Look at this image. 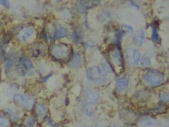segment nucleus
Segmentation results:
<instances>
[{"label":"nucleus","instance_id":"393cba45","mask_svg":"<svg viewBox=\"0 0 169 127\" xmlns=\"http://www.w3.org/2000/svg\"><path fill=\"white\" fill-rule=\"evenodd\" d=\"M102 69V74L103 73L107 74V73H109L111 72V69H110V68H109V67L106 64H102V69Z\"/></svg>","mask_w":169,"mask_h":127},{"label":"nucleus","instance_id":"5701e85b","mask_svg":"<svg viewBox=\"0 0 169 127\" xmlns=\"http://www.w3.org/2000/svg\"><path fill=\"white\" fill-rule=\"evenodd\" d=\"M5 111H6V112L9 114V115L10 116V117H11L13 120L17 121V120L18 119V115H17V113H16L13 110H12V109H5Z\"/></svg>","mask_w":169,"mask_h":127},{"label":"nucleus","instance_id":"f257e3e1","mask_svg":"<svg viewBox=\"0 0 169 127\" xmlns=\"http://www.w3.org/2000/svg\"><path fill=\"white\" fill-rule=\"evenodd\" d=\"M143 79L151 86L156 87L163 84L165 80V76L159 71L149 70L144 74Z\"/></svg>","mask_w":169,"mask_h":127},{"label":"nucleus","instance_id":"a878e982","mask_svg":"<svg viewBox=\"0 0 169 127\" xmlns=\"http://www.w3.org/2000/svg\"><path fill=\"white\" fill-rule=\"evenodd\" d=\"M122 29H123L124 32H126L128 33H132L133 31V28H132L131 26H127V25H123Z\"/></svg>","mask_w":169,"mask_h":127},{"label":"nucleus","instance_id":"b1692460","mask_svg":"<svg viewBox=\"0 0 169 127\" xmlns=\"http://www.w3.org/2000/svg\"><path fill=\"white\" fill-rule=\"evenodd\" d=\"M8 125H9V121L0 116V127H8Z\"/></svg>","mask_w":169,"mask_h":127},{"label":"nucleus","instance_id":"9d476101","mask_svg":"<svg viewBox=\"0 0 169 127\" xmlns=\"http://www.w3.org/2000/svg\"><path fill=\"white\" fill-rule=\"evenodd\" d=\"M140 124L142 127H156L158 122L153 118L144 117L140 121Z\"/></svg>","mask_w":169,"mask_h":127},{"label":"nucleus","instance_id":"bb28decb","mask_svg":"<svg viewBox=\"0 0 169 127\" xmlns=\"http://www.w3.org/2000/svg\"><path fill=\"white\" fill-rule=\"evenodd\" d=\"M11 62H10V61H8V62H6V64H5V69H6V72L8 73V70H9L10 66H11Z\"/></svg>","mask_w":169,"mask_h":127},{"label":"nucleus","instance_id":"1a4fd4ad","mask_svg":"<svg viewBox=\"0 0 169 127\" xmlns=\"http://www.w3.org/2000/svg\"><path fill=\"white\" fill-rule=\"evenodd\" d=\"M112 57H113V61H114V62L116 63V65L119 66V67H121V66L123 65V63H124L123 58L119 50L116 49V50H113Z\"/></svg>","mask_w":169,"mask_h":127},{"label":"nucleus","instance_id":"6e6552de","mask_svg":"<svg viewBox=\"0 0 169 127\" xmlns=\"http://www.w3.org/2000/svg\"><path fill=\"white\" fill-rule=\"evenodd\" d=\"M144 41V32L142 29H139L133 37V42L137 46H141Z\"/></svg>","mask_w":169,"mask_h":127},{"label":"nucleus","instance_id":"aec40b11","mask_svg":"<svg viewBox=\"0 0 169 127\" xmlns=\"http://www.w3.org/2000/svg\"><path fill=\"white\" fill-rule=\"evenodd\" d=\"M34 123H35V121H34V118L33 117H27L24 121V125L26 127H32L34 126Z\"/></svg>","mask_w":169,"mask_h":127},{"label":"nucleus","instance_id":"9b49d317","mask_svg":"<svg viewBox=\"0 0 169 127\" xmlns=\"http://www.w3.org/2000/svg\"><path fill=\"white\" fill-rule=\"evenodd\" d=\"M33 30L31 28H26L22 30L19 34V39L20 41H26L32 35Z\"/></svg>","mask_w":169,"mask_h":127},{"label":"nucleus","instance_id":"423d86ee","mask_svg":"<svg viewBox=\"0 0 169 127\" xmlns=\"http://www.w3.org/2000/svg\"><path fill=\"white\" fill-rule=\"evenodd\" d=\"M52 55L56 58H63L67 55V51L62 46L55 45L52 50Z\"/></svg>","mask_w":169,"mask_h":127},{"label":"nucleus","instance_id":"2eb2a0df","mask_svg":"<svg viewBox=\"0 0 169 127\" xmlns=\"http://www.w3.org/2000/svg\"><path fill=\"white\" fill-rule=\"evenodd\" d=\"M81 110H82L83 112L85 114H86V115L88 116L94 115L93 109H92L91 107H90L88 105H86V104H83V105H81Z\"/></svg>","mask_w":169,"mask_h":127},{"label":"nucleus","instance_id":"f03ea898","mask_svg":"<svg viewBox=\"0 0 169 127\" xmlns=\"http://www.w3.org/2000/svg\"><path fill=\"white\" fill-rule=\"evenodd\" d=\"M13 99L17 105L26 110H30L34 104V99L31 96L15 94Z\"/></svg>","mask_w":169,"mask_h":127},{"label":"nucleus","instance_id":"ddd939ff","mask_svg":"<svg viewBox=\"0 0 169 127\" xmlns=\"http://www.w3.org/2000/svg\"><path fill=\"white\" fill-rule=\"evenodd\" d=\"M67 32H66L65 29L63 28L60 25H57L56 29H55V35L57 39H60V38L65 37Z\"/></svg>","mask_w":169,"mask_h":127},{"label":"nucleus","instance_id":"7ed1b4c3","mask_svg":"<svg viewBox=\"0 0 169 127\" xmlns=\"http://www.w3.org/2000/svg\"><path fill=\"white\" fill-rule=\"evenodd\" d=\"M33 70L32 63L27 57H23L20 59V64L18 67V72L20 75H25L31 73Z\"/></svg>","mask_w":169,"mask_h":127},{"label":"nucleus","instance_id":"dca6fc26","mask_svg":"<svg viewBox=\"0 0 169 127\" xmlns=\"http://www.w3.org/2000/svg\"><path fill=\"white\" fill-rule=\"evenodd\" d=\"M35 111L36 114H37L39 117L44 116L45 114H46V109L43 105H37L35 108Z\"/></svg>","mask_w":169,"mask_h":127},{"label":"nucleus","instance_id":"20e7f679","mask_svg":"<svg viewBox=\"0 0 169 127\" xmlns=\"http://www.w3.org/2000/svg\"><path fill=\"white\" fill-rule=\"evenodd\" d=\"M102 69L97 66H92L88 68L86 71L87 79L92 81H98L102 79Z\"/></svg>","mask_w":169,"mask_h":127},{"label":"nucleus","instance_id":"412c9836","mask_svg":"<svg viewBox=\"0 0 169 127\" xmlns=\"http://www.w3.org/2000/svg\"><path fill=\"white\" fill-rule=\"evenodd\" d=\"M151 111L153 114H163L166 111V108H165L164 106H159V107H156V109H152Z\"/></svg>","mask_w":169,"mask_h":127},{"label":"nucleus","instance_id":"4468645a","mask_svg":"<svg viewBox=\"0 0 169 127\" xmlns=\"http://www.w3.org/2000/svg\"><path fill=\"white\" fill-rule=\"evenodd\" d=\"M80 62H81V57L78 54H75L71 60V62H69V67H71L72 68H75L79 65Z\"/></svg>","mask_w":169,"mask_h":127},{"label":"nucleus","instance_id":"4be33fe9","mask_svg":"<svg viewBox=\"0 0 169 127\" xmlns=\"http://www.w3.org/2000/svg\"><path fill=\"white\" fill-rule=\"evenodd\" d=\"M159 99L161 102H168L169 100V96L167 92H161L159 93Z\"/></svg>","mask_w":169,"mask_h":127},{"label":"nucleus","instance_id":"39448f33","mask_svg":"<svg viewBox=\"0 0 169 127\" xmlns=\"http://www.w3.org/2000/svg\"><path fill=\"white\" fill-rule=\"evenodd\" d=\"M99 96L96 91L92 90H90L86 91L85 93V100L89 104H95L98 101Z\"/></svg>","mask_w":169,"mask_h":127},{"label":"nucleus","instance_id":"6ab92c4d","mask_svg":"<svg viewBox=\"0 0 169 127\" xmlns=\"http://www.w3.org/2000/svg\"><path fill=\"white\" fill-rule=\"evenodd\" d=\"M152 40L154 42H159V34H158L157 30H156V28L152 26Z\"/></svg>","mask_w":169,"mask_h":127},{"label":"nucleus","instance_id":"f3484780","mask_svg":"<svg viewBox=\"0 0 169 127\" xmlns=\"http://www.w3.org/2000/svg\"><path fill=\"white\" fill-rule=\"evenodd\" d=\"M132 57H133V63L135 64H137L139 63V62L140 61L141 55L139 52L137 50H133V55H132Z\"/></svg>","mask_w":169,"mask_h":127},{"label":"nucleus","instance_id":"cd10ccee","mask_svg":"<svg viewBox=\"0 0 169 127\" xmlns=\"http://www.w3.org/2000/svg\"><path fill=\"white\" fill-rule=\"evenodd\" d=\"M0 2L2 5H4V6L6 7V8H8L9 7V2L8 1H1Z\"/></svg>","mask_w":169,"mask_h":127},{"label":"nucleus","instance_id":"0eeeda50","mask_svg":"<svg viewBox=\"0 0 169 127\" xmlns=\"http://www.w3.org/2000/svg\"><path fill=\"white\" fill-rule=\"evenodd\" d=\"M45 50V46L43 43H36L35 45L33 46V47L31 48V55L33 57H38L40 56L44 53Z\"/></svg>","mask_w":169,"mask_h":127},{"label":"nucleus","instance_id":"f8f14e48","mask_svg":"<svg viewBox=\"0 0 169 127\" xmlns=\"http://www.w3.org/2000/svg\"><path fill=\"white\" fill-rule=\"evenodd\" d=\"M128 80L125 79V78H122V79L118 80L117 83H116V89L120 92L125 91V90L128 88Z\"/></svg>","mask_w":169,"mask_h":127},{"label":"nucleus","instance_id":"a211bd4d","mask_svg":"<svg viewBox=\"0 0 169 127\" xmlns=\"http://www.w3.org/2000/svg\"><path fill=\"white\" fill-rule=\"evenodd\" d=\"M140 64L142 67H149L151 64V59L148 57H142V58H140Z\"/></svg>","mask_w":169,"mask_h":127}]
</instances>
